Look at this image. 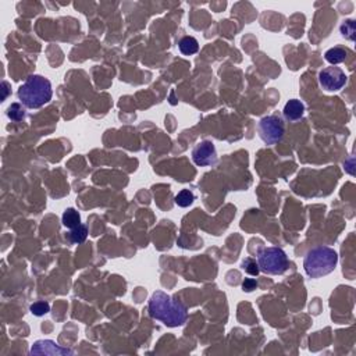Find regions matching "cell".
<instances>
[{
  "instance_id": "12",
  "label": "cell",
  "mask_w": 356,
  "mask_h": 356,
  "mask_svg": "<svg viewBox=\"0 0 356 356\" xmlns=\"http://www.w3.org/2000/svg\"><path fill=\"white\" fill-rule=\"evenodd\" d=\"M61 220H63V224L66 225L67 228H75L77 225L81 224V214L78 213L75 209L68 208L64 210Z\"/></svg>"
},
{
  "instance_id": "4",
  "label": "cell",
  "mask_w": 356,
  "mask_h": 356,
  "mask_svg": "<svg viewBox=\"0 0 356 356\" xmlns=\"http://www.w3.org/2000/svg\"><path fill=\"white\" fill-rule=\"evenodd\" d=\"M258 265L260 271L270 275H281L288 270L290 262L284 250L277 246L265 248L258 253Z\"/></svg>"
},
{
  "instance_id": "7",
  "label": "cell",
  "mask_w": 356,
  "mask_h": 356,
  "mask_svg": "<svg viewBox=\"0 0 356 356\" xmlns=\"http://www.w3.org/2000/svg\"><path fill=\"white\" fill-rule=\"evenodd\" d=\"M193 163L200 167H208V166H213L217 163V150L214 148V143L212 141H202L199 142L195 148L192 149Z\"/></svg>"
},
{
  "instance_id": "16",
  "label": "cell",
  "mask_w": 356,
  "mask_h": 356,
  "mask_svg": "<svg viewBox=\"0 0 356 356\" xmlns=\"http://www.w3.org/2000/svg\"><path fill=\"white\" fill-rule=\"evenodd\" d=\"M7 116L11 118L13 121H21L22 118L26 117V112L24 109L18 105V103H13L9 109H7Z\"/></svg>"
},
{
  "instance_id": "13",
  "label": "cell",
  "mask_w": 356,
  "mask_h": 356,
  "mask_svg": "<svg viewBox=\"0 0 356 356\" xmlns=\"http://www.w3.org/2000/svg\"><path fill=\"white\" fill-rule=\"evenodd\" d=\"M68 238L72 244H82L88 238V227L85 224H80L75 228H71L68 233Z\"/></svg>"
},
{
  "instance_id": "10",
  "label": "cell",
  "mask_w": 356,
  "mask_h": 356,
  "mask_svg": "<svg viewBox=\"0 0 356 356\" xmlns=\"http://www.w3.org/2000/svg\"><path fill=\"white\" fill-rule=\"evenodd\" d=\"M346 56H348V52L344 49V47H340V46H336V47H331L324 53V59H326L330 64L333 66H337L340 63H344L346 60Z\"/></svg>"
},
{
  "instance_id": "5",
  "label": "cell",
  "mask_w": 356,
  "mask_h": 356,
  "mask_svg": "<svg viewBox=\"0 0 356 356\" xmlns=\"http://www.w3.org/2000/svg\"><path fill=\"white\" fill-rule=\"evenodd\" d=\"M284 121L277 114L266 116L258 122V134H259L260 139L267 145H274V143L280 142L284 137Z\"/></svg>"
},
{
  "instance_id": "3",
  "label": "cell",
  "mask_w": 356,
  "mask_h": 356,
  "mask_svg": "<svg viewBox=\"0 0 356 356\" xmlns=\"http://www.w3.org/2000/svg\"><path fill=\"white\" fill-rule=\"evenodd\" d=\"M338 263V255L328 246H316L306 253L303 259L305 273L312 278H320L334 271Z\"/></svg>"
},
{
  "instance_id": "1",
  "label": "cell",
  "mask_w": 356,
  "mask_h": 356,
  "mask_svg": "<svg viewBox=\"0 0 356 356\" xmlns=\"http://www.w3.org/2000/svg\"><path fill=\"white\" fill-rule=\"evenodd\" d=\"M149 315L167 327H180L188 319V311L184 303L173 299L163 291H156L149 300Z\"/></svg>"
},
{
  "instance_id": "6",
  "label": "cell",
  "mask_w": 356,
  "mask_h": 356,
  "mask_svg": "<svg viewBox=\"0 0 356 356\" xmlns=\"http://www.w3.org/2000/svg\"><path fill=\"white\" fill-rule=\"evenodd\" d=\"M348 77L340 67H327L319 72V84L327 92L340 91L345 87Z\"/></svg>"
},
{
  "instance_id": "17",
  "label": "cell",
  "mask_w": 356,
  "mask_h": 356,
  "mask_svg": "<svg viewBox=\"0 0 356 356\" xmlns=\"http://www.w3.org/2000/svg\"><path fill=\"white\" fill-rule=\"evenodd\" d=\"M340 30H341L342 36H345V38L351 39V41H353V39H355L356 26H355V21L353 20L344 21V24H342Z\"/></svg>"
},
{
  "instance_id": "9",
  "label": "cell",
  "mask_w": 356,
  "mask_h": 356,
  "mask_svg": "<svg viewBox=\"0 0 356 356\" xmlns=\"http://www.w3.org/2000/svg\"><path fill=\"white\" fill-rule=\"evenodd\" d=\"M284 117L291 122H295L302 120L303 114H305V105L298 100V99H291L290 102L285 103L284 106Z\"/></svg>"
},
{
  "instance_id": "2",
  "label": "cell",
  "mask_w": 356,
  "mask_h": 356,
  "mask_svg": "<svg viewBox=\"0 0 356 356\" xmlns=\"http://www.w3.org/2000/svg\"><path fill=\"white\" fill-rule=\"evenodd\" d=\"M18 99L28 109H39L49 103L53 96L50 81L42 75H30L18 88Z\"/></svg>"
},
{
  "instance_id": "11",
  "label": "cell",
  "mask_w": 356,
  "mask_h": 356,
  "mask_svg": "<svg viewBox=\"0 0 356 356\" xmlns=\"http://www.w3.org/2000/svg\"><path fill=\"white\" fill-rule=\"evenodd\" d=\"M178 49L185 56H192L199 50V43L193 36H184L183 39L178 42Z\"/></svg>"
},
{
  "instance_id": "14",
  "label": "cell",
  "mask_w": 356,
  "mask_h": 356,
  "mask_svg": "<svg viewBox=\"0 0 356 356\" xmlns=\"http://www.w3.org/2000/svg\"><path fill=\"white\" fill-rule=\"evenodd\" d=\"M174 200H175V205L180 206V208H188V206H191V205L193 204L195 195H193L192 191H189V189H183V191H180V192L175 195Z\"/></svg>"
},
{
  "instance_id": "15",
  "label": "cell",
  "mask_w": 356,
  "mask_h": 356,
  "mask_svg": "<svg viewBox=\"0 0 356 356\" xmlns=\"http://www.w3.org/2000/svg\"><path fill=\"white\" fill-rule=\"evenodd\" d=\"M30 311L34 316L41 317V316H45L46 313L50 312V305H49L46 300H36V302H34V303L30 306Z\"/></svg>"
},
{
  "instance_id": "19",
  "label": "cell",
  "mask_w": 356,
  "mask_h": 356,
  "mask_svg": "<svg viewBox=\"0 0 356 356\" xmlns=\"http://www.w3.org/2000/svg\"><path fill=\"white\" fill-rule=\"evenodd\" d=\"M258 288V281L255 278H245L244 283H242V290L246 291V292H252Z\"/></svg>"
},
{
  "instance_id": "8",
  "label": "cell",
  "mask_w": 356,
  "mask_h": 356,
  "mask_svg": "<svg viewBox=\"0 0 356 356\" xmlns=\"http://www.w3.org/2000/svg\"><path fill=\"white\" fill-rule=\"evenodd\" d=\"M31 353L32 355H52V356H59V355H72L71 349H67V348H63L59 344H56L52 340H41V341H36L32 348H31Z\"/></svg>"
},
{
  "instance_id": "18",
  "label": "cell",
  "mask_w": 356,
  "mask_h": 356,
  "mask_svg": "<svg viewBox=\"0 0 356 356\" xmlns=\"http://www.w3.org/2000/svg\"><path fill=\"white\" fill-rule=\"evenodd\" d=\"M242 269L250 275H258L259 274V265L256 263V260L252 259V258H246V259L242 262Z\"/></svg>"
}]
</instances>
